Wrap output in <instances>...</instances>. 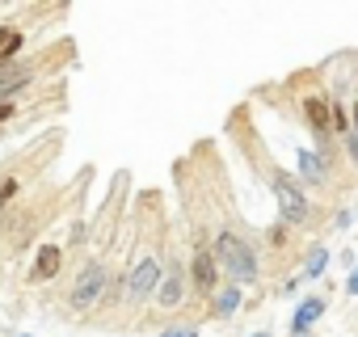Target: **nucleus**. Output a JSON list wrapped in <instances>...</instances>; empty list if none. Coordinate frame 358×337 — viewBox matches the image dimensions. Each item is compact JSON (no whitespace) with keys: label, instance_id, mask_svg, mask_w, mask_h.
<instances>
[{"label":"nucleus","instance_id":"1","mask_svg":"<svg viewBox=\"0 0 358 337\" xmlns=\"http://www.w3.org/2000/svg\"><path fill=\"white\" fill-rule=\"evenodd\" d=\"M215 261H220V270H228L241 287H249V282H257V257H253V249H249V241H241L236 232H220V241H215Z\"/></svg>","mask_w":358,"mask_h":337},{"label":"nucleus","instance_id":"2","mask_svg":"<svg viewBox=\"0 0 358 337\" xmlns=\"http://www.w3.org/2000/svg\"><path fill=\"white\" fill-rule=\"evenodd\" d=\"M270 186H274V194H278L282 224H287V228H295V224H308L312 207H308V199H303L299 182H295L291 173H282V168H270Z\"/></svg>","mask_w":358,"mask_h":337},{"label":"nucleus","instance_id":"3","mask_svg":"<svg viewBox=\"0 0 358 337\" xmlns=\"http://www.w3.org/2000/svg\"><path fill=\"white\" fill-rule=\"evenodd\" d=\"M106 287H110V270H106V261H89L85 270H80V278L72 282V308H93L101 295H106Z\"/></svg>","mask_w":358,"mask_h":337},{"label":"nucleus","instance_id":"4","mask_svg":"<svg viewBox=\"0 0 358 337\" xmlns=\"http://www.w3.org/2000/svg\"><path fill=\"white\" fill-rule=\"evenodd\" d=\"M156 287H160V261L148 257V253L135 257V261H131V274H127V299L139 303V299H148Z\"/></svg>","mask_w":358,"mask_h":337},{"label":"nucleus","instance_id":"5","mask_svg":"<svg viewBox=\"0 0 358 337\" xmlns=\"http://www.w3.org/2000/svg\"><path fill=\"white\" fill-rule=\"evenodd\" d=\"M190 274H194V287H199L203 295H215V287H220V261H215L211 249H199V253H194Z\"/></svg>","mask_w":358,"mask_h":337},{"label":"nucleus","instance_id":"6","mask_svg":"<svg viewBox=\"0 0 358 337\" xmlns=\"http://www.w3.org/2000/svg\"><path fill=\"white\" fill-rule=\"evenodd\" d=\"M303 114H308L316 139H329V135H333V106H329L324 97H303Z\"/></svg>","mask_w":358,"mask_h":337},{"label":"nucleus","instance_id":"7","mask_svg":"<svg viewBox=\"0 0 358 337\" xmlns=\"http://www.w3.org/2000/svg\"><path fill=\"white\" fill-rule=\"evenodd\" d=\"M59 266H64V249H59V245H43L38 257H34V266H30V282H47V278H55Z\"/></svg>","mask_w":358,"mask_h":337},{"label":"nucleus","instance_id":"8","mask_svg":"<svg viewBox=\"0 0 358 337\" xmlns=\"http://www.w3.org/2000/svg\"><path fill=\"white\" fill-rule=\"evenodd\" d=\"M324 308H329V303H324L320 295H308V299L295 308V316H291V333H308V329L324 316Z\"/></svg>","mask_w":358,"mask_h":337},{"label":"nucleus","instance_id":"9","mask_svg":"<svg viewBox=\"0 0 358 337\" xmlns=\"http://www.w3.org/2000/svg\"><path fill=\"white\" fill-rule=\"evenodd\" d=\"M295 156H299V178H303L308 186H320V182H324V156H320L316 148H299Z\"/></svg>","mask_w":358,"mask_h":337},{"label":"nucleus","instance_id":"10","mask_svg":"<svg viewBox=\"0 0 358 337\" xmlns=\"http://www.w3.org/2000/svg\"><path fill=\"white\" fill-rule=\"evenodd\" d=\"M156 303H160V308H177V303H182V270H173V274L156 287Z\"/></svg>","mask_w":358,"mask_h":337},{"label":"nucleus","instance_id":"11","mask_svg":"<svg viewBox=\"0 0 358 337\" xmlns=\"http://www.w3.org/2000/svg\"><path fill=\"white\" fill-rule=\"evenodd\" d=\"M324 266H329V249H324V245H316V249L308 253V261H303V278H320V274H324Z\"/></svg>","mask_w":358,"mask_h":337},{"label":"nucleus","instance_id":"12","mask_svg":"<svg viewBox=\"0 0 358 337\" xmlns=\"http://www.w3.org/2000/svg\"><path fill=\"white\" fill-rule=\"evenodd\" d=\"M236 308H241V287H228L215 295V316H232Z\"/></svg>","mask_w":358,"mask_h":337},{"label":"nucleus","instance_id":"13","mask_svg":"<svg viewBox=\"0 0 358 337\" xmlns=\"http://www.w3.org/2000/svg\"><path fill=\"white\" fill-rule=\"evenodd\" d=\"M13 194H17V182H13V178H5V182H0V211L13 203Z\"/></svg>","mask_w":358,"mask_h":337},{"label":"nucleus","instance_id":"14","mask_svg":"<svg viewBox=\"0 0 358 337\" xmlns=\"http://www.w3.org/2000/svg\"><path fill=\"white\" fill-rule=\"evenodd\" d=\"M160 337H199V329H194V324H169Z\"/></svg>","mask_w":358,"mask_h":337},{"label":"nucleus","instance_id":"15","mask_svg":"<svg viewBox=\"0 0 358 337\" xmlns=\"http://www.w3.org/2000/svg\"><path fill=\"white\" fill-rule=\"evenodd\" d=\"M266 236H270V245H278V249H282V245H287V224H274Z\"/></svg>","mask_w":358,"mask_h":337},{"label":"nucleus","instance_id":"16","mask_svg":"<svg viewBox=\"0 0 358 337\" xmlns=\"http://www.w3.org/2000/svg\"><path fill=\"white\" fill-rule=\"evenodd\" d=\"M13 118V101H0V127H5Z\"/></svg>","mask_w":358,"mask_h":337},{"label":"nucleus","instance_id":"17","mask_svg":"<svg viewBox=\"0 0 358 337\" xmlns=\"http://www.w3.org/2000/svg\"><path fill=\"white\" fill-rule=\"evenodd\" d=\"M345 291H350V295H358V266H354V274H350V282H345Z\"/></svg>","mask_w":358,"mask_h":337},{"label":"nucleus","instance_id":"18","mask_svg":"<svg viewBox=\"0 0 358 337\" xmlns=\"http://www.w3.org/2000/svg\"><path fill=\"white\" fill-rule=\"evenodd\" d=\"M350 135L358 139V101H354V114H350Z\"/></svg>","mask_w":358,"mask_h":337},{"label":"nucleus","instance_id":"19","mask_svg":"<svg viewBox=\"0 0 358 337\" xmlns=\"http://www.w3.org/2000/svg\"><path fill=\"white\" fill-rule=\"evenodd\" d=\"M253 337H274V333H270V329H262V333H253Z\"/></svg>","mask_w":358,"mask_h":337},{"label":"nucleus","instance_id":"20","mask_svg":"<svg viewBox=\"0 0 358 337\" xmlns=\"http://www.w3.org/2000/svg\"><path fill=\"white\" fill-rule=\"evenodd\" d=\"M17 337H30V333H17Z\"/></svg>","mask_w":358,"mask_h":337}]
</instances>
